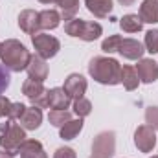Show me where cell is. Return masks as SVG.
Segmentation results:
<instances>
[{
  "mask_svg": "<svg viewBox=\"0 0 158 158\" xmlns=\"http://www.w3.org/2000/svg\"><path fill=\"white\" fill-rule=\"evenodd\" d=\"M30 50L17 39H7L0 44V61L2 64L11 72H22L26 70L30 63Z\"/></svg>",
  "mask_w": 158,
  "mask_h": 158,
  "instance_id": "cell-1",
  "label": "cell"
},
{
  "mask_svg": "<svg viewBox=\"0 0 158 158\" xmlns=\"http://www.w3.org/2000/svg\"><path fill=\"white\" fill-rule=\"evenodd\" d=\"M88 74L94 81L101 85H119V76H121V64L112 57H94L88 64Z\"/></svg>",
  "mask_w": 158,
  "mask_h": 158,
  "instance_id": "cell-2",
  "label": "cell"
},
{
  "mask_svg": "<svg viewBox=\"0 0 158 158\" xmlns=\"http://www.w3.org/2000/svg\"><path fill=\"white\" fill-rule=\"evenodd\" d=\"M26 140V129L15 123L13 119H7L6 123H0V147L7 151L9 155H19L20 145Z\"/></svg>",
  "mask_w": 158,
  "mask_h": 158,
  "instance_id": "cell-3",
  "label": "cell"
},
{
  "mask_svg": "<svg viewBox=\"0 0 158 158\" xmlns=\"http://www.w3.org/2000/svg\"><path fill=\"white\" fill-rule=\"evenodd\" d=\"M64 31L70 37H77L81 40L92 42V40L99 39V35L103 33L101 24L98 22H88V20H81V19H72L64 24Z\"/></svg>",
  "mask_w": 158,
  "mask_h": 158,
  "instance_id": "cell-4",
  "label": "cell"
},
{
  "mask_svg": "<svg viewBox=\"0 0 158 158\" xmlns=\"http://www.w3.org/2000/svg\"><path fill=\"white\" fill-rule=\"evenodd\" d=\"M116 153V134L112 131L99 132L92 142L90 158H112Z\"/></svg>",
  "mask_w": 158,
  "mask_h": 158,
  "instance_id": "cell-5",
  "label": "cell"
},
{
  "mask_svg": "<svg viewBox=\"0 0 158 158\" xmlns=\"http://www.w3.org/2000/svg\"><path fill=\"white\" fill-rule=\"evenodd\" d=\"M31 42H33V48L37 52V55H40L42 59H50V57H55L61 50V42L59 39H55L53 35H48V33H35L31 35Z\"/></svg>",
  "mask_w": 158,
  "mask_h": 158,
  "instance_id": "cell-6",
  "label": "cell"
},
{
  "mask_svg": "<svg viewBox=\"0 0 158 158\" xmlns=\"http://www.w3.org/2000/svg\"><path fill=\"white\" fill-rule=\"evenodd\" d=\"M22 94L31 101L33 107L48 109V90L44 88V85L40 81H35V79L28 77L22 83Z\"/></svg>",
  "mask_w": 158,
  "mask_h": 158,
  "instance_id": "cell-7",
  "label": "cell"
},
{
  "mask_svg": "<svg viewBox=\"0 0 158 158\" xmlns=\"http://www.w3.org/2000/svg\"><path fill=\"white\" fill-rule=\"evenodd\" d=\"M134 145L142 153H151L156 147V131L149 125H140L134 132Z\"/></svg>",
  "mask_w": 158,
  "mask_h": 158,
  "instance_id": "cell-8",
  "label": "cell"
},
{
  "mask_svg": "<svg viewBox=\"0 0 158 158\" xmlns=\"http://www.w3.org/2000/svg\"><path fill=\"white\" fill-rule=\"evenodd\" d=\"M118 52L121 57H125L129 61H140L145 52V46L136 39H121Z\"/></svg>",
  "mask_w": 158,
  "mask_h": 158,
  "instance_id": "cell-9",
  "label": "cell"
},
{
  "mask_svg": "<svg viewBox=\"0 0 158 158\" xmlns=\"http://www.w3.org/2000/svg\"><path fill=\"white\" fill-rule=\"evenodd\" d=\"M86 86H88V83H86V79L83 77L81 74H70L68 77L64 79V86L63 88H64V92L70 98L77 99V98H83L85 96Z\"/></svg>",
  "mask_w": 158,
  "mask_h": 158,
  "instance_id": "cell-10",
  "label": "cell"
},
{
  "mask_svg": "<svg viewBox=\"0 0 158 158\" xmlns=\"http://www.w3.org/2000/svg\"><path fill=\"white\" fill-rule=\"evenodd\" d=\"M19 26H20V30H22L24 33H28V35L39 33V30H40L39 13L33 11V9H24V11H20V15H19Z\"/></svg>",
  "mask_w": 158,
  "mask_h": 158,
  "instance_id": "cell-11",
  "label": "cell"
},
{
  "mask_svg": "<svg viewBox=\"0 0 158 158\" xmlns=\"http://www.w3.org/2000/svg\"><path fill=\"white\" fill-rule=\"evenodd\" d=\"M26 72H28V77L35 79V81H40L44 83L48 79V64H46V59H42L40 55H31L30 57V63L26 66Z\"/></svg>",
  "mask_w": 158,
  "mask_h": 158,
  "instance_id": "cell-12",
  "label": "cell"
},
{
  "mask_svg": "<svg viewBox=\"0 0 158 158\" xmlns=\"http://www.w3.org/2000/svg\"><path fill=\"white\" fill-rule=\"evenodd\" d=\"M136 72L142 83L151 85L158 79V64L155 59H140L136 64Z\"/></svg>",
  "mask_w": 158,
  "mask_h": 158,
  "instance_id": "cell-13",
  "label": "cell"
},
{
  "mask_svg": "<svg viewBox=\"0 0 158 158\" xmlns=\"http://www.w3.org/2000/svg\"><path fill=\"white\" fill-rule=\"evenodd\" d=\"M70 99L72 98L64 92V88L55 86V88L48 90V107L52 110H66L70 107Z\"/></svg>",
  "mask_w": 158,
  "mask_h": 158,
  "instance_id": "cell-14",
  "label": "cell"
},
{
  "mask_svg": "<svg viewBox=\"0 0 158 158\" xmlns=\"http://www.w3.org/2000/svg\"><path fill=\"white\" fill-rule=\"evenodd\" d=\"M20 127H24L26 131H35V129H39L40 123H42V110H40L39 107H26V110H24V114L20 116Z\"/></svg>",
  "mask_w": 158,
  "mask_h": 158,
  "instance_id": "cell-15",
  "label": "cell"
},
{
  "mask_svg": "<svg viewBox=\"0 0 158 158\" xmlns=\"http://www.w3.org/2000/svg\"><path fill=\"white\" fill-rule=\"evenodd\" d=\"M19 155H20V158H48V155H46V151H44V147H42V143L39 140H28V138L20 145Z\"/></svg>",
  "mask_w": 158,
  "mask_h": 158,
  "instance_id": "cell-16",
  "label": "cell"
},
{
  "mask_svg": "<svg viewBox=\"0 0 158 158\" xmlns=\"http://www.w3.org/2000/svg\"><path fill=\"white\" fill-rule=\"evenodd\" d=\"M85 6L98 19H105L112 13V0H85Z\"/></svg>",
  "mask_w": 158,
  "mask_h": 158,
  "instance_id": "cell-17",
  "label": "cell"
},
{
  "mask_svg": "<svg viewBox=\"0 0 158 158\" xmlns=\"http://www.w3.org/2000/svg\"><path fill=\"white\" fill-rule=\"evenodd\" d=\"M142 22L147 24H158V0H143L140 6V15Z\"/></svg>",
  "mask_w": 158,
  "mask_h": 158,
  "instance_id": "cell-18",
  "label": "cell"
},
{
  "mask_svg": "<svg viewBox=\"0 0 158 158\" xmlns=\"http://www.w3.org/2000/svg\"><path fill=\"white\" fill-rule=\"evenodd\" d=\"M119 83L125 86V90H136L138 85H140V77H138V72L134 66L131 64H125L121 66V76H119Z\"/></svg>",
  "mask_w": 158,
  "mask_h": 158,
  "instance_id": "cell-19",
  "label": "cell"
},
{
  "mask_svg": "<svg viewBox=\"0 0 158 158\" xmlns=\"http://www.w3.org/2000/svg\"><path fill=\"white\" fill-rule=\"evenodd\" d=\"M119 28H121L125 33H138V31H142L143 22H142V19H140L138 15L129 13V15H123V17L119 19Z\"/></svg>",
  "mask_w": 158,
  "mask_h": 158,
  "instance_id": "cell-20",
  "label": "cell"
},
{
  "mask_svg": "<svg viewBox=\"0 0 158 158\" xmlns=\"http://www.w3.org/2000/svg\"><path fill=\"white\" fill-rule=\"evenodd\" d=\"M83 123H85V121H83V118L66 121V123H64V125L59 129V136H61L63 140H74L79 132H81V129H83Z\"/></svg>",
  "mask_w": 158,
  "mask_h": 158,
  "instance_id": "cell-21",
  "label": "cell"
},
{
  "mask_svg": "<svg viewBox=\"0 0 158 158\" xmlns=\"http://www.w3.org/2000/svg\"><path fill=\"white\" fill-rule=\"evenodd\" d=\"M39 20L42 30H55L61 22V15L55 9H44L39 13Z\"/></svg>",
  "mask_w": 158,
  "mask_h": 158,
  "instance_id": "cell-22",
  "label": "cell"
},
{
  "mask_svg": "<svg viewBox=\"0 0 158 158\" xmlns=\"http://www.w3.org/2000/svg\"><path fill=\"white\" fill-rule=\"evenodd\" d=\"M55 4L61 9V19H64L66 22L76 19V13L79 9V0H55Z\"/></svg>",
  "mask_w": 158,
  "mask_h": 158,
  "instance_id": "cell-23",
  "label": "cell"
},
{
  "mask_svg": "<svg viewBox=\"0 0 158 158\" xmlns=\"http://www.w3.org/2000/svg\"><path fill=\"white\" fill-rule=\"evenodd\" d=\"M72 119V114L68 112V110H52L50 114H48V121L53 125V127H63L66 121H70Z\"/></svg>",
  "mask_w": 158,
  "mask_h": 158,
  "instance_id": "cell-24",
  "label": "cell"
},
{
  "mask_svg": "<svg viewBox=\"0 0 158 158\" xmlns=\"http://www.w3.org/2000/svg\"><path fill=\"white\" fill-rule=\"evenodd\" d=\"M74 112L77 114L79 118H85V116H88L90 112H92V103L83 96V98H77V99H74Z\"/></svg>",
  "mask_w": 158,
  "mask_h": 158,
  "instance_id": "cell-25",
  "label": "cell"
},
{
  "mask_svg": "<svg viewBox=\"0 0 158 158\" xmlns=\"http://www.w3.org/2000/svg\"><path fill=\"white\" fill-rule=\"evenodd\" d=\"M143 46H145V52L149 53H158V30H149L145 33V40H143Z\"/></svg>",
  "mask_w": 158,
  "mask_h": 158,
  "instance_id": "cell-26",
  "label": "cell"
},
{
  "mask_svg": "<svg viewBox=\"0 0 158 158\" xmlns=\"http://www.w3.org/2000/svg\"><path fill=\"white\" fill-rule=\"evenodd\" d=\"M119 42H121V37L119 35H110V37H107V39L101 42V50L107 52V53H114V52H118Z\"/></svg>",
  "mask_w": 158,
  "mask_h": 158,
  "instance_id": "cell-27",
  "label": "cell"
},
{
  "mask_svg": "<svg viewBox=\"0 0 158 158\" xmlns=\"http://www.w3.org/2000/svg\"><path fill=\"white\" fill-rule=\"evenodd\" d=\"M24 110H26V105L24 103H11V107H9V114H7V119H13V121H19L20 116L24 114Z\"/></svg>",
  "mask_w": 158,
  "mask_h": 158,
  "instance_id": "cell-28",
  "label": "cell"
},
{
  "mask_svg": "<svg viewBox=\"0 0 158 158\" xmlns=\"http://www.w3.org/2000/svg\"><path fill=\"white\" fill-rule=\"evenodd\" d=\"M145 123L151 129L158 131V107H149L145 110Z\"/></svg>",
  "mask_w": 158,
  "mask_h": 158,
  "instance_id": "cell-29",
  "label": "cell"
},
{
  "mask_svg": "<svg viewBox=\"0 0 158 158\" xmlns=\"http://www.w3.org/2000/svg\"><path fill=\"white\" fill-rule=\"evenodd\" d=\"M9 83H11V76H9V70H7V68H6L4 64H0V94H4V92L7 90Z\"/></svg>",
  "mask_w": 158,
  "mask_h": 158,
  "instance_id": "cell-30",
  "label": "cell"
},
{
  "mask_svg": "<svg viewBox=\"0 0 158 158\" xmlns=\"http://www.w3.org/2000/svg\"><path fill=\"white\" fill-rule=\"evenodd\" d=\"M53 158H77V156H76V151L72 147H59L53 153Z\"/></svg>",
  "mask_w": 158,
  "mask_h": 158,
  "instance_id": "cell-31",
  "label": "cell"
},
{
  "mask_svg": "<svg viewBox=\"0 0 158 158\" xmlns=\"http://www.w3.org/2000/svg\"><path fill=\"white\" fill-rule=\"evenodd\" d=\"M9 107H11V101L6 96H0V118L9 114Z\"/></svg>",
  "mask_w": 158,
  "mask_h": 158,
  "instance_id": "cell-32",
  "label": "cell"
},
{
  "mask_svg": "<svg viewBox=\"0 0 158 158\" xmlns=\"http://www.w3.org/2000/svg\"><path fill=\"white\" fill-rule=\"evenodd\" d=\"M0 158H13V155H9L7 151H4V149H0Z\"/></svg>",
  "mask_w": 158,
  "mask_h": 158,
  "instance_id": "cell-33",
  "label": "cell"
},
{
  "mask_svg": "<svg viewBox=\"0 0 158 158\" xmlns=\"http://www.w3.org/2000/svg\"><path fill=\"white\" fill-rule=\"evenodd\" d=\"M118 2L121 4V6H132V4H134L136 0H118Z\"/></svg>",
  "mask_w": 158,
  "mask_h": 158,
  "instance_id": "cell-34",
  "label": "cell"
},
{
  "mask_svg": "<svg viewBox=\"0 0 158 158\" xmlns=\"http://www.w3.org/2000/svg\"><path fill=\"white\" fill-rule=\"evenodd\" d=\"M39 2H42V4H52V2H55V0H39Z\"/></svg>",
  "mask_w": 158,
  "mask_h": 158,
  "instance_id": "cell-35",
  "label": "cell"
},
{
  "mask_svg": "<svg viewBox=\"0 0 158 158\" xmlns=\"http://www.w3.org/2000/svg\"><path fill=\"white\" fill-rule=\"evenodd\" d=\"M153 158H158V155H155V156H153Z\"/></svg>",
  "mask_w": 158,
  "mask_h": 158,
  "instance_id": "cell-36",
  "label": "cell"
},
{
  "mask_svg": "<svg viewBox=\"0 0 158 158\" xmlns=\"http://www.w3.org/2000/svg\"><path fill=\"white\" fill-rule=\"evenodd\" d=\"M0 44H2V42H0Z\"/></svg>",
  "mask_w": 158,
  "mask_h": 158,
  "instance_id": "cell-37",
  "label": "cell"
}]
</instances>
